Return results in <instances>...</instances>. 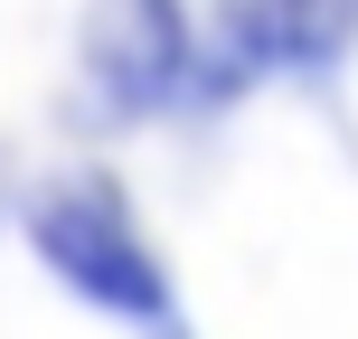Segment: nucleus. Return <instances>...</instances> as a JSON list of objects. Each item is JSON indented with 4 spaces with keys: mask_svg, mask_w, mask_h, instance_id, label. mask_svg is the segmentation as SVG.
<instances>
[{
    "mask_svg": "<svg viewBox=\"0 0 358 339\" xmlns=\"http://www.w3.org/2000/svg\"><path fill=\"white\" fill-rule=\"evenodd\" d=\"M29 236H38V254H48L85 302H104V311H161V302H170L151 245L132 236L123 198H113L104 179H66V189H48V198L29 208Z\"/></svg>",
    "mask_w": 358,
    "mask_h": 339,
    "instance_id": "f257e3e1",
    "label": "nucleus"
},
{
    "mask_svg": "<svg viewBox=\"0 0 358 339\" xmlns=\"http://www.w3.org/2000/svg\"><path fill=\"white\" fill-rule=\"evenodd\" d=\"M227 38L255 66H330L358 38V0H227Z\"/></svg>",
    "mask_w": 358,
    "mask_h": 339,
    "instance_id": "f03ea898",
    "label": "nucleus"
},
{
    "mask_svg": "<svg viewBox=\"0 0 358 339\" xmlns=\"http://www.w3.org/2000/svg\"><path fill=\"white\" fill-rule=\"evenodd\" d=\"M104 75H113V94H132V104H161L170 94V75H179V19H170V0H113Z\"/></svg>",
    "mask_w": 358,
    "mask_h": 339,
    "instance_id": "7ed1b4c3",
    "label": "nucleus"
}]
</instances>
